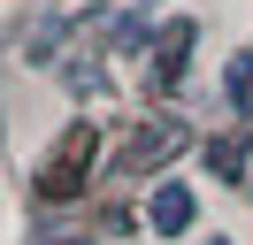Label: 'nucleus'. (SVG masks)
Instances as JSON below:
<instances>
[{
  "label": "nucleus",
  "instance_id": "nucleus-1",
  "mask_svg": "<svg viewBox=\"0 0 253 245\" xmlns=\"http://www.w3.org/2000/svg\"><path fill=\"white\" fill-rule=\"evenodd\" d=\"M84 161H92V130L77 122V130H69V146L54 153V168L39 176V192H46V199H69V192L84 184Z\"/></svg>",
  "mask_w": 253,
  "mask_h": 245
},
{
  "label": "nucleus",
  "instance_id": "nucleus-2",
  "mask_svg": "<svg viewBox=\"0 0 253 245\" xmlns=\"http://www.w3.org/2000/svg\"><path fill=\"white\" fill-rule=\"evenodd\" d=\"M192 230V192L184 184H161L154 192V238H184Z\"/></svg>",
  "mask_w": 253,
  "mask_h": 245
},
{
  "label": "nucleus",
  "instance_id": "nucleus-3",
  "mask_svg": "<svg viewBox=\"0 0 253 245\" xmlns=\"http://www.w3.org/2000/svg\"><path fill=\"white\" fill-rule=\"evenodd\" d=\"M184 54H192V23H169V31H161V46H154V84H161V92L184 77Z\"/></svg>",
  "mask_w": 253,
  "mask_h": 245
},
{
  "label": "nucleus",
  "instance_id": "nucleus-4",
  "mask_svg": "<svg viewBox=\"0 0 253 245\" xmlns=\"http://www.w3.org/2000/svg\"><path fill=\"white\" fill-rule=\"evenodd\" d=\"M161 153H176V122L138 130V138H130V153H123V168H146V161H161Z\"/></svg>",
  "mask_w": 253,
  "mask_h": 245
},
{
  "label": "nucleus",
  "instance_id": "nucleus-5",
  "mask_svg": "<svg viewBox=\"0 0 253 245\" xmlns=\"http://www.w3.org/2000/svg\"><path fill=\"white\" fill-rule=\"evenodd\" d=\"M207 168H215V176H246V138H222V146H207Z\"/></svg>",
  "mask_w": 253,
  "mask_h": 245
},
{
  "label": "nucleus",
  "instance_id": "nucleus-6",
  "mask_svg": "<svg viewBox=\"0 0 253 245\" xmlns=\"http://www.w3.org/2000/svg\"><path fill=\"white\" fill-rule=\"evenodd\" d=\"M222 84H230V107H238V115H253V54H238Z\"/></svg>",
  "mask_w": 253,
  "mask_h": 245
},
{
  "label": "nucleus",
  "instance_id": "nucleus-7",
  "mask_svg": "<svg viewBox=\"0 0 253 245\" xmlns=\"http://www.w3.org/2000/svg\"><path fill=\"white\" fill-rule=\"evenodd\" d=\"M215 245H230V238H215Z\"/></svg>",
  "mask_w": 253,
  "mask_h": 245
}]
</instances>
